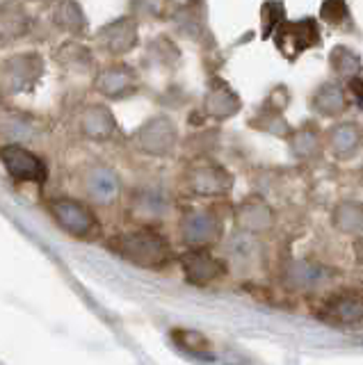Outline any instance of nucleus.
<instances>
[{
  "label": "nucleus",
  "mask_w": 363,
  "mask_h": 365,
  "mask_svg": "<svg viewBox=\"0 0 363 365\" xmlns=\"http://www.w3.org/2000/svg\"><path fill=\"white\" fill-rule=\"evenodd\" d=\"M320 28H317L315 19H300V21H283L281 26L275 30V46L277 51L286 57V60H297V57L320 46Z\"/></svg>",
  "instance_id": "nucleus-2"
},
{
  "label": "nucleus",
  "mask_w": 363,
  "mask_h": 365,
  "mask_svg": "<svg viewBox=\"0 0 363 365\" xmlns=\"http://www.w3.org/2000/svg\"><path fill=\"white\" fill-rule=\"evenodd\" d=\"M329 66L338 78H357L361 73V57L357 51L347 48V46H336L329 55Z\"/></svg>",
  "instance_id": "nucleus-17"
},
{
  "label": "nucleus",
  "mask_w": 363,
  "mask_h": 365,
  "mask_svg": "<svg viewBox=\"0 0 363 365\" xmlns=\"http://www.w3.org/2000/svg\"><path fill=\"white\" fill-rule=\"evenodd\" d=\"M354 254H357L359 262H363V237H359L354 242Z\"/></svg>",
  "instance_id": "nucleus-22"
},
{
  "label": "nucleus",
  "mask_w": 363,
  "mask_h": 365,
  "mask_svg": "<svg viewBox=\"0 0 363 365\" xmlns=\"http://www.w3.org/2000/svg\"><path fill=\"white\" fill-rule=\"evenodd\" d=\"M363 133L354 121H340L327 133V146L338 160H352L361 148Z\"/></svg>",
  "instance_id": "nucleus-10"
},
{
  "label": "nucleus",
  "mask_w": 363,
  "mask_h": 365,
  "mask_svg": "<svg viewBox=\"0 0 363 365\" xmlns=\"http://www.w3.org/2000/svg\"><path fill=\"white\" fill-rule=\"evenodd\" d=\"M277 222V212L275 208L260 197H249L245 199L235 210V226L237 231H247V233H267Z\"/></svg>",
  "instance_id": "nucleus-6"
},
{
  "label": "nucleus",
  "mask_w": 363,
  "mask_h": 365,
  "mask_svg": "<svg viewBox=\"0 0 363 365\" xmlns=\"http://www.w3.org/2000/svg\"><path fill=\"white\" fill-rule=\"evenodd\" d=\"M311 110L315 114L327 119H338L340 114L347 110V91L340 87L334 80H327V83L317 85V89L311 94Z\"/></svg>",
  "instance_id": "nucleus-9"
},
{
  "label": "nucleus",
  "mask_w": 363,
  "mask_h": 365,
  "mask_svg": "<svg viewBox=\"0 0 363 365\" xmlns=\"http://www.w3.org/2000/svg\"><path fill=\"white\" fill-rule=\"evenodd\" d=\"M185 185L197 197H226L233 187V176L220 163H213L208 158H201L188 169Z\"/></svg>",
  "instance_id": "nucleus-3"
},
{
  "label": "nucleus",
  "mask_w": 363,
  "mask_h": 365,
  "mask_svg": "<svg viewBox=\"0 0 363 365\" xmlns=\"http://www.w3.org/2000/svg\"><path fill=\"white\" fill-rule=\"evenodd\" d=\"M242 108V101L235 91L224 85V83H215L206 98H203V112L213 119H231L233 114H237Z\"/></svg>",
  "instance_id": "nucleus-11"
},
{
  "label": "nucleus",
  "mask_w": 363,
  "mask_h": 365,
  "mask_svg": "<svg viewBox=\"0 0 363 365\" xmlns=\"http://www.w3.org/2000/svg\"><path fill=\"white\" fill-rule=\"evenodd\" d=\"M329 281V269L313 260H290L283 269V283L290 290H317Z\"/></svg>",
  "instance_id": "nucleus-8"
},
{
  "label": "nucleus",
  "mask_w": 363,
  "mask_h": 365,
  "mask_svg": "<svg viewBox=\"0 0 363 365\" xmlns=\"http://www.w3.org/2000/svg\"><path fill=\"white\" fill-rule=\"evenodd\" d=\"M117 251L140 267H163L172 256L167 240L153 231H135L119 237Z\"/></svg>",
  "instance_id": "nucleus-1"
},
{
  "label": "nucleus",
  "mask_w": 363,
  "mask_h": 365,
  "mask_svg": "<svg viewBox=\"0 0 363 365\" xmlns=\"http://www.w3.org/2000/svg\"><path fill=\"white\" fill-rule=\"evenodd\" d=\"M103 39L112 53H126L138 41V30H135L131 19H121L115 26H108L103 30Z\"/></svg>",
  "instance_id": "nucleus-16"
},
{
  "label": "nucleus",
  "mask_w": 363,
  "mask_h": 365,
  "mask_svg": "<svg viewBox=\"0 0 363 365\" xmlns=\"http://www.w3.org/2000/svg\"><path fill=\"white\" fill-rule=\"evenodd\" d=\"M260 21H263V37H270L281 23H283V5L279 0H267L260 7Z\"/></svg>",
  "instance_id": "nucleus-21"
},
{
  "label": "nucleus",
  "mask_w": 363,
  "mask_h": 365,
  "mask_svg": "<svg viewBox=\"0 0 363 365\" xmlns=\"http://www.w3.org/2000/svg\"><path fill=\"white\" fill-rule=\"evenodd\" d=\"M252 123H256L260 130L279 135V137H290L292 135L290 123L286 121V117H283V110H275V108L263 106V110L258 112V119H254Z\"/></svg>",
  "instance_id": "nucleus-18"
},
{
  "label": "nucleus",
  "mask_w": 363,
  "mask_h": 365,
  "mask_svg": "<svg viewBox=\"0 0 363 365\" xmlns=\"http://www.w3.org/2000/svg\"><path fill=\"white\" fill-rule=\"evenodd\" d=\"M224 235L222 220L213 210H192L180 222V237L192 247H210Z\"/></svg>",
  "instance_id": "nucleus-4"
},
{
  "label": "nucleus",
  "mask_w": 363,
  "mask_h": 365,
  "mask_svg": "<svg viewBox=\"0 0 363 365\" xmlns=\"http://www.w3.org/2000/svg\"><path fill=\"white\" fill-rule=\"evenodd\" d=\"M320 19L329 26H343L349 21V7L347 0H324L320 7Z\"/></svg>",
  "instance_id": "nucleus-20"
},
{
  "label": "nucleus",
  "mask_w": 363,
  "mask_h": 365,
  "mask_svg": "<svg viewBox=\"0 0 363 365\" xmlns=\"http://www.w3.org/2000/svg\"><path fill=\"white\" fill-rule=\"evenodd\" d=\"M178 140V130L172 119L155 117L140 130V146L151 155H169Z\"/></svg>",
  "instance_id": "nucleus-7"
},
{
  "label": "nucleus",
  "mask_w": 363,
  "mask_h": 365,
  "mask_svg": "<svg viewBox=\"0 0 363 365\" xmlns=\"http://www.w3.org/2000/svg\"><path fill=\"white\" fill-rule=\"evenodd\" d=\"M133 83V71L128 68H110V71L103 76V91L108 96H121L123 91H126Z\"/></svg>",
  "instance_id": "nucleus-19"
},
{
  "label": "nucleus",
  "mask_w": 363,
  "mask_h": 365,
  "mask_svg": "<svg viewBox=\"0 0 363 365\" xmlns=\"http://www.w3.org/2000/svg\"><path fill=\"white\" fill-rule=\"evenodd\" d=\"M288 146H290V153L297 160H313L322 151L320 135H317L315 128H311V125L292 130V135L288 137Z\"/></svg>",
  "instance_id": "nucleus-15"
},
{
  "label": "nucleus",
  "mask_w": 363,
  "mask_h": 365,
  "mask_svg": "<svg viewBox=\"0 0 363 365\" xmlns=\"http://www.w3.org/2000/svg\"><path fill=\"white\" fill-rule=\"evenodd\" d=\"M324 317L336 324H361L363 322V299L354 294H340L324 306Z\"/></svg>",
  "instance_id": "nucleus-12"
},
{
  "label": "nucleus",
  "mask_w": 363,
  "mask_h": 365,
  "mask_svg": "<svg viewBox=\"0 0 363 365\" xmlns=\"http://www.w3.org/2000/svg\"><path fill=\"white\" fill-rule=\"evenodd\" d=\"M258 242L254 240V233L240 231L226 242V260L237 267H249L258 260Z\"/></svg>",
  "instance_id": "nucleus-13"
},
{
  "label": "nucleus",
  "mask_w": 363,
  "mask_h": 365,
  "mask_svg": "<svg viewBox=\"0 0 363 365\" xmlns=\"http://www.w3.org/2000/svg\"><path fill=\"white\" fill-rule=\"evenodd\" d=\"M332 224L336 226V231L345 235H361L363 233V203L359 201L338 203L332 212Z\"/></svg>",
  "instance_id": "nucleus-14"
},
{
  "label": "nucleus",
  "mask_w": 363,
  "mask_h": 365,
  "mask_svg": "<svg viewBox=\"0 0 363 365\" xmlns=\"http://www.w3.org/2000/svg\"><path fill=\"white\" fill-rule=\"evenodd\" d=\"M183 272L192 285H208L226 272V262L215 258L206 247H195L183 256Z\"/></svg>",
  "instance_id": "nucleus-5"
}]
</instances>
